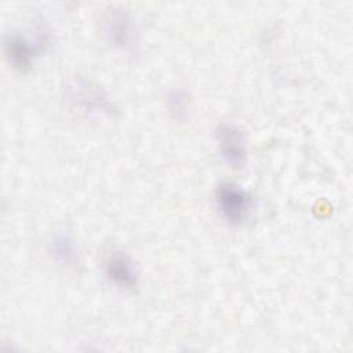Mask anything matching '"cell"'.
Returning a JSON list of instances; mask_svg holds the SVG:
<instances>
[{
  "label": "cell",
  "mask_w": 353,
  "mask_h": 353,
  "mask_svg": "<svg viewBox=\"0 0 353 353\" xmlns=\"http://www.w3.org/2000/svg\"><path fill=\"white\" fill-rule=\"evenodd\" d=\"M165 106L174 120H185L190 110V97L183 88H172L167 92Z\"/></svg>",
  "instance_id": "obj_8"
},
{
  "label": "cell",
  "mask_w": 353,
  "mask_h": 353,
  "mask_svg": "<svg viewBox=\"0 0 353 353\" xmlns=\"http://www.w3.org/2000/svg\"><path fill=\"white\" fill-rule=\"evenodd\" d=\"M50 255L61 266L74 269L80 263L79 245L69 230H58L50 240Z\"/></svg>",
  "instance_id": "obj_7"
},
{
  "label": "cell",
  "mask_w": 353,
  "mask_h": 353,
  "mask_svg": "<svg viewBox=\"0 0 353 353\" xmlns=\"http://www.w3.org/2000/svg\"><path fill=\"white\" fill-rule=\"evenodd\" d=\"M68 101L81 112L95 116L112 117L116 114V106L108 92L95 81L74 76L66 84Z\"/></svg>",
  "instance_id": "obj_1"
},
{
  "label": "cell",
  "mask_w": 353,
  "mask_h": 353,
  "mask_svg": "<svg viewBox=\"0 0 353 353\" xmlns=\"http://www.w3.org/2000/svg\"><path fill=\"white\" fill-rule=\"evenodd\" d=\"M215 201L221 215L230 225H240L252 208L250 193L232 182H223L218 186Z\"/></svg>",
  "instance_id": "obj_4"
},
{
  "label": "cell",
  "mask_w": 353,
  "mask_h": 353,
  "mask_svg": "<svg viewBox=\"0 0 353 353\" xmlns=\"http://www.w3.org/2000/svg\"><path fill=\"white\" fill-rule=\"evenodd\" d=\"M108 279L121 290L134 291L139 285V272L134 259L124 251H112L105 259Z\"/></svg>",
  "instance_id": "obj_6"
},
{
  "label": "cell",
  "mask_w": 353,
  "mask_h": 353,
  "mask_svg": "<svg viewBox=\"0 0 353 353\" xmlns=\"http://www.w3.org/2000/svg\"><path fill=\"white\" fill-rule=\"evenodd\" d=\"M50 33L44 28L34 30V37L11 32L4 34L3 46L8 62L19 72H26L32 68L36 57L46 52L50 46Z\"/></svg>",
  "instance_id": "obj_2"
},
{
  "label": "cell",
  "mask_w": 353,
  "mask_h": 353,
  "mask_svg": "<svg viewBox=\"0 0 353 353\" xmlns=\"http://www.w3.org/2000/svg\"><path fill=\"white\" fill-rule=\"evenodd\" d=\"M102 33L109 46L116 50L137 54L138 29L134 18L124 8H112L102 19Z\"/></svg>",
  "instance_id": "obj_3"
},
{
  "label": "cell",
  "mask_w": 353,
  "mask_h": 353,
  "mask_svg": "<svg viewBox=\"0 0 353 353\" xmlns=\"http://www.w3.org/2000/svg\"><path fill=\"white\" fill-rule=\"evenodd\" d=\"M215 139L225 163L232 168H243L247 163V141L236 124L222 123L215 130Z\"/></svg>",
  "instance_id": "obj_5"
}]
</instances>
